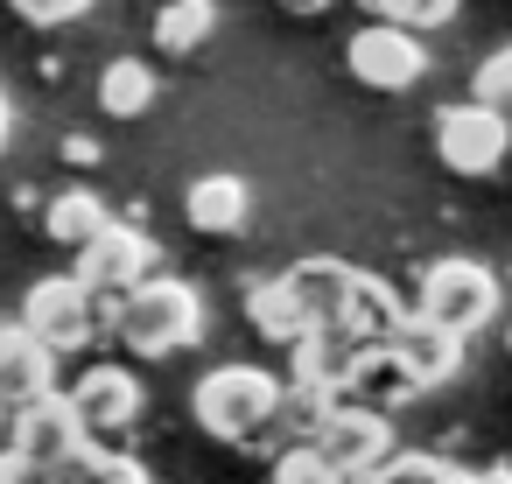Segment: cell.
Listing matches in <instances>:
<instances>
[{
    "label": "cell",
    "instance_id": "1",
    "mask_svg": "<svg viewBox=\"0 0 512 484\" xmlns=\"http://www.w3.org/2000/svg\"><path fill=\"white\" fill-rule=\"evenodd\" d=\"M99 330L113 344H127L134 358H176V351H190L204 337V295L190 281H176V274H141L127 295L99 302Z\"/></svg>",
    "mask_w": 512,
    "mask_h": 484
},
{
    "label": "cell",
    "instance_id": "2",
    "mask_svg": "<svg viewBox=\"0 0 512 484\" xmlns=\"http://www.w3.org/2000/svg\"><path fill=\"white\" fill-rule=\"evenodd\" d=\"M274 407H281V379H274L267 365H218V372H204L197 393H190L197 428L218 435V442H239V449H246V442H267Z\"/></svg>",
    "mask_w": 512,
    "mask_h": 484
},
{
    "label": "cell",
    "instance_id": "3",
    "mask_svg": "<svg viewBox=\"0 0 512 484\" xmlns=\"http://www.w3.org/2000/svg\"><path fill=\"white\" fill-rule=\"evenodd\" d=\"M8 442L22 449V463H29L43 484H64L71 463L92 449V435H85L71 393H57V386L36 393V400H22V407H8Z\"/></svg>",
    "mask_w": 512,
    "mask_h": 484
},
{
    "label": "cell",
    "instance_id": "4",
    "mask_svg": "<svg viewBox=\"0 0 512 484\" xmlns=\"http://www.w3.org/2000/svg\"><path fill=\"white\" fill-rule=\"evenodd\" d=\"M414 316H428L456 337H477L498 316V274L477 267V260H435L414 288Z\"/></svg>",
    "mask_w": 512,
    "mask_h": 484
},
{
    "label": "cell",
    "instance_id": "5",
    "mask_svg": "<svg viewBox=\"0 0 512 484\" xmlns=\"http://www.w3.org/2000/svg\"><path fill=\"white\" fill-rule=\"evenodd\" d=\"M22 330L43 337L57 358H64V351H85V344L99 337V302H92V288H85L78 274H43V281L22 295Z\"/></svg>",
    "mask_w": 512,
    "mask_h": 484
},
{
    "label": "cell",
    "instance_id": "6",
    "mask_svg": "<svg viewBox=\"0 0 512 484\" xmlns=\"http://www.w3.org/2000/svg\"><path fill=\"white\" fill-rule=\"evenodd\" d=\"M435 155H442L456 176H491V169H505V155H512V120H498V113L477 106V99H456V106L435 113Z\"/></svg>",
    "mask_w": 512,
    "mask_h": 484
},
{
    "label": "cell",
    "instance_id": "7",
    "mask_svg": "<svg viewBox=\"0 0 512 484\" xmlns=\"http://www.w3.org/2000/svg\"><path fill=\"white\" fill-rule=\"evenodd\" d=\"M344 64H351V78H358V85H372V92H407V85H421L428 50H421V29L365 22V29L344 43Z\"/></svg>",
    "mask_w": 512,
    "mask_h": 484
},
{
    "label": "cell",
    "instance_id": "8",
    "mask_svg": "<svg viewBox=\"0 0 512 484\" xmlns=\"http://www.w3.org/2000/svg\"><path fill=\"white\" fill-rule=\"evenodd\" d=\"M344 477H365V470H379L400 442H393V414H379V407H358V400H337L330 414H323V428L309 435Z\"/></svg>",
    "mask_w": 512,
    "mask_h": 484
},
{
    "label": "cell",
    "instance_id": "9",
    "mask_svg": "<svg viewBox=\"0 0 512 484\" xmlns=\"http://www.w3.org/2000/svg\"><path fill=\"white\" fill-rule=\"evenodd\" d=\"M71 274H78L99 302H106V295H127L141 274H155V239L134 232V225H113V218H106V225L78 246V267H71Z\"/></svg>",
    "mask_w": 512,
    "mask_h": 484
},
{
    "label": "cell",
    "instance_id": "10",
    "mask_svg": "<svg viewBox=\"0 0 512 484\" xmlns=\"http://www.w3.org/2000/svg\"><path fill=\"white\" fill-rule=\"evenodd\" d=\"M141 379L127 372V365H85L78 372V386H71V407H78V421H85V435L92 442H113V435H127L134 421H141Z\"/></svg>",
    "mask_w": 512,
    "mask_h": 484
},
{
    "label": "cell",
    "instance_id": "11",
    "mask_svg": "<svg viewBox=\"0 0 512 484\" xmlns=\"http://www.w3.org/2000/svg\"><path fill=\"white\" fill-rule=\"evenodd\" d=\"M393 351H400V365L414 372V386L428 393V386H449L456 372H463V337L456 330H442V323H428V316H400L393 323V337H386Z\"/></svg>",
    "mask_w": 512,
    "mask_h": 484
},
{
    "label": "cell",
    "instance_id": "12",
    "mask_svg": "<svg viewBox=\"0 0 512 484\" xmlns=\"http://www.w3.org/2000/svg\"><path fill=\"white\" fill-rule=\"evenodd\" d=\"M421 386H414V372L400 365V351L379 337V344H358V358H351V372H344V386H337V400H358V407H379V414H400L407 400H414Z\"/></svg>",
    "mask_w": 512,
    "mask_h": 484
},
{
    "label": "cell",
    "instance_id": "13",
    "mask_svg": "<svg viewBox=\"0 0 512 484\" xmlns=\"http://www.w3.org/2000/svg\"><path fill=\"white\" fill-rule=\"evenodd\" d=\"M183 218H190L197 232H211V239L246 232V218H253V190H246V176H232V169L197 176V183L183 190Z\"/></svg>",
    "mask_w": 512,
    "mask_h": 484
},
{
    "label": "cell",
    "instance_id": "14",
    "mask_svg": "<svg viewBox=\"0 0 512 484\" xmlns=\"http://www.w3.org/2000/svg\"><path fill=\"white\" fill-rule=\"evenodd\" d=\"M50 386H57V351H50L43 337H29L22 323H15V330L0 323V400L22 407V400H36V393H50Z\"/></svg>",
    "mask_w": 512,
    "mask_h": 484
},
{
    "label": "cell",
    "instance_id": "15",
    "mask_svg": "<svg viewBox=\"0 0 512 484\" xmlns=\"http://www.w3.org/2000/svg\"><path fill=\"white\" fill-rule=\"evenodd\" d=\"M281 288L295 295L302 323H337V316H344V288H351V260H330V253L295 260V267L281 274Z\"/></svg>",
    "mask_w": 512,
    "mask_h": 484
},
{
    "label": "cell",
    "instance_id": "16",
    "mask_svg": "<svg viewBox=\"0 0 512 484\" xmlns=\"http://www.w3.org/2000/svg\"><path fill=\"white\" fill-rule=\"evenodd\" d=\"M407 316V295L386 281V274H365V267H351V288H344V330L351 337H365V344H379V337H393V323Z\"/></svg>",
    "mask_w": 512,
    "mask_h": 484
},
{
    "label": "cell",
    "instance_id": "17",
    "mask_svg": "<svg viewBox=\"0 0 512 484\" xmlns=\"http://www.w3.org/2000/svg\"><path fill=\"white\" fill-rule=\"evenodd\" d=\"M358 344L365 337H351L344 323H309L295 344H288V358H295V379L302 386H344V372H351V358H358Z\"/></svg>",
    "mask_w": 512,
    "mask_h": 484
},
{
    "label": "cell",
    "instance_id": "18",
    "mask_svg": "<svg viewBox=\"0 0 512 484\" xmlns=\"http://www.w3.org/2000/svg\"><path fill=\"white\" fill-rule=\"evenodd\" d=\"M218 29V0H162V15H155V50L162 57H190L204 50Z\"/></svg>",
    "mask_w": 512,
    "mask_h": 484
},
{
    "label": "cell",
    "instance_id": "19",
    "mask_svg": "<svg viewBox=\"0 0 512 484\" xmlns=\"http://www.w3.org/2000/svg\"><path fill=\"white\" fill-rule=\"evenodd\" d=\"M246 323H253V330H260L267 344H295V337L309 330V323H302V309H295V295L281 288V274H274V281H253V288H246Z\"/></svg>",
    "mask_w": 512,
    "mask_h": 484
},
{
    "label": "cell",
    "instance_id": "20",
    "mask_svg": "<svg viewBox=\"0 0 512 484\" xmlns=\"http://www.w3.org/2000/svg\"><path fill=\"white\" fill-rule=\"evenodd\" d=\"M99 106H106L113 120L148 113V106H155V71H148L141 57H113V64H106V78H99Z\"/></svg>",
    "mask_w": 512,
    "mask_h": 484
},
{
    "label": "cell",
    "instance_id": "21",
    "mask_svg": "<svg viewBox=\"0 0 512 484\" xmlns=\"http://www.w3.org/2000/svg\"><path fill=\"white\" fill-rule=\"evenodd\" d=\"M106 218H113V211H106L92 190H64V197H50V211H43V232H50L57 246H71V253H78V246H85V239H92Z\"/></svg>",
    "mask_w": 512,
    "mask_h": 484
},
{
    "label": "cell",
    "instance_id": "22",
    "mask_svg": "<svg viewBox=\"0 0 512 484\" xmlns=\"http://www.w3.org/2000/svg\"><path fill=\"white\" fill-rule=\"evenodd\" d=\"M267 484H344V470L316 442H288V449H274V477Z\"/></svg>",
    "mask_w": 512,
    "mask_h": 484
},
{
    "label": "cell",
    "instance_id": "23",
    "mask_svg": "<svg viewBox=\"0 0 512 484\" xmlns=\"http://www.w3.org/2000/svg\"><path fill=\"white\" fill-rule=\"evenodd\" d=\"M477 106H491L498 120H512V43L477 64Z\"/></svg>",
    "mask_w": 512,
    "mask_h": 484
},
{
    "label": "cell",
    "instance_id": "24",
    "mask_svg": "<svg viewBox=\"0 0 512 484\" xmlns=\"http://www.w3.org/2000/svg\"><path fill=\"white\" fill-rule=\"evenodd\" d=\"M463 0H379L372 22H400V29H442Z\"/></svg>",
    "mask_w": 512,
    "mask_h": 484
},
{
    "label": "cell",
    "instance_id": "25",
    "mask_svg": "<svg viewBox=\"0 0 512 484\" xmlns=\"http://www.w3.org/2000/svg\"><path fill=\"white\" fill-rule=\"evenodd\" d=\"M8 8H15L22 22H36V29H57V22H78L92 0H8Z\"/></svg>",
    "mask_w": 512,
    "mask_h": 484
},
{
    "label": "cell",
    "instance_id": "26",
    "mask_svg": "<svg viewBox=\"0 0 512 484\" xmlns=\"http://www.w3.org/2000/svg\"><path fill=\"white\" fill-rule=\"evenodd\" d=\"M0 484H43V477L22 463V449H15V442H0Z\"/></svg>",
    "mask_w": 512,
    "mask_h": 484
},
{
    "label": "cell",
    "instance_id": "27",
    "mask_svg": "<svg viewBox=\"0 0 512 484\" xmlns=\"http://www.w3.org/2000/svg\"><path fill=\"white\" fill-rule=\"evenodd\" d=\"M64 162L92 169V162H99V141H92V134H64Z\"/></svg>",
    "mask_w": 512,
    "mask_h": 484
},
{
    "label": "cell",
    "instance_id": "28",
    "mask_svg": "<svg viewBox=\"0 0 512 484\" xmlns=\"http://www.w3.org/2000/svg\"><path fill=\"white\" fill-rule=\"evenodd\" d=\"M281 8H288V15H323L330 0H281Z\"/></svg>",
    "mask_w": 512,
    "mask_h": 484
},
{
    "label": "cell",
    "instance_id": "29",
    "mask_svg": "<svg viewBox=\"0 0 512 484\" xmlns=\"http://www.w3.org/2000/svg\"><path fill=\"white\" fill-rule=\"evenodd\" d=\"M442 484H484V470H456V463H449V477H442Z\"/></svg>",
    "mask_w": 512,
    "mask_h": 484
},
{
    "label": "cell",
    "instance_id": "30",
    "mask_svg": "<svg viewBox=\"0 0 512 484\" xmlns=\"http://www.w3.org/2000/svg\"><path fill=\"white\" fill-rule=\"evenodd\" d=\"M8 134H15V106L0 99V148H8Z\"/></svg>",
    "mask_w": 512,
    "mask_h": 484
},
{
    "label": "cell",
    "instance_id": "31",
    "mask_svg": "<svg viewBox=\"0 0 512 484\" xmlns=\"http://www.w3.org/2000/svg\"><path fill=\"white\" fill-rule=\"evenodd\" d=\"M484 484H512V470H505V463H498V470H484Z\"/></svg>",
    "mask_w": 512,
    "mask_h": 484
},
{
    "label": "cell",
    "instance_id": "32",
    "mask_svg": "<svg viewBox=\"0 0 512 484\" xmlns=\"http://www.w3.org/2000/svg\"><path fill=\"white\" fill-rule=\"evenodd\" d=\"M0 435H8V400H0Z\"/></svg>",
    "mask_w": 512,
    "mask_h": 484
},
{
    "label": "cell",
    "instance_id": "33",
    "mask_svg": "<svg viewBox=\"0 0 512 484\" xmlns=\"http://www.w3.org/2000/svg\"><path fill=\"white\" fill-rule=\"evenodd\" d=\"M358 8H365V15H379V0H358Z\"/></svg>",
    "mask_w": 512,
    "mask_h": 484
},
{
    "label": "cell",
    "instance_id": "34",
    "mask_svg": "<svg viewBox=\"0 0 512 484\" xmlns=\"http://www.w3.org/2000/svg\"><path fill=\"white\" fill-rule=\"evenodd\" d=\"M505 344H512V337H505Z\"/></svg>",
    "mask_w": 512,
    "mask_h": 484
}]
</instances>
